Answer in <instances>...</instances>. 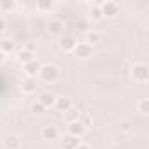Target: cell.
Here are the masks:
<instances>
[{"mask_svg":"<svg viewBox=\"0 0 149 149\" xmlns=\"http://www.w3.org/2000/svg\"><path fill=\"white\" fill-rule=\"evenodd\" d=\"M61 144H63V149H76L81 142L77 137H74V135H65L61 139Z\"/></svg>","mask_w":149,"mask_h":149,"instance_id":"30bf717a","label":"cell"},{"mask_svg":"<svg viewBox=\"0 0 149 149\" xmlns=\"http://www.w3.org/2000/svg\"><path fill=\"white\" fill-rule=\"evenodd\" d=\"M4 28H6V21H4L2 18H0V33L4 32Z\"/></svg>","mask_w":149,"mask_h":149,"instance_id":"484cf974","label":"cell"},{"mask_svg":"<svg viewBox=\"0 0 149 149\" xmlns=\"http://www.w3.org/2000/svg\"><path fill=\"white\" fill-rule=\"evenodd\" d=\"M132 76H133L135 81H139V83H146V81H147V76H149L147 65H146V63H135L133 68H132Z\"/></svg>","mask_w":149,"mask_h":149,"instance_id":"7a4b0ae2","label":"cell"},{"mask_svg":"<svg viewBox=\"0 0 149 149\" xmlns=\"http://www.w3.org/2000/svg\"><path fill=\"white\" fill-rule=\"evenodd\" d=\"M0 51H2L4 54H9L14 51V42L9 40V39H4L2 42H0Z\"/></svg>","mask_w":149,"mask_h":149,"instance_id":"2e32d148","label":"cell"},{"mask_svg":"<svg viewBox=\"0 0 149 149\" xmlns=\"http://www.w3.org/2000/svg\"><path fill=\"white\" fill-rule=\"evenodd\" d=\"M100 39H102V35H100L98 32H93V30H90V32H86V44H90V46H93V44H97V42H100Z\"/></svg>","mask_w":149,"mask_h":149,"instance_id":"9a60e30c","label":"cell"},{"mask_svg":"<svg viewBox=\"0 0 149 149\" xmlns=\"http://www.w3.org/2000/svg\"><path fill=\"white\" fill-rule=\"evenodd\" d=\"M44 111H46V109H44L39 102H35V104L32 105V112H33V114H39V116H40V114H44Z\"/></svg>","mask_w":149,"mask_h":149,"instance_id":"603a6c76","label":"cell"},{"mask_svg":"<svg viewBox=\"0 0 149 149\" xmlns=\"http://www.w3.org/2000/svg\"><path fill=\"white\" fill-rule=\"evenodd\" d=\"M119 130H121L123 133H130V132L133 130L132 121H130V119H121V121H119Z\"/></svg>","mask_w":149,"mask_h":149,"instance_id":"ffe728a7","label":"cell"},{"mask_svg":"<svg viewBox=\"0 0 149 149\" xmlns=\"http://www.w3.org/2000/svg\"><path fill=\"white\" fill-rule=\"evenodd\" d=\"M44 109H47V107H54V102H56V95H53L51 91H44V93H40L39 95V100H37Z\"/></svg>","mask_w":149,"mask_h":149,"instance_id":"5b68a950","label":"cell"},{"mask_svg":"<svg viewBox=\"0 0 149 149\" xmlns=\"http://www.w3.org/2000/svg\"><path fill=\"white\" fill-rule=\"evenodd\" d=\"M137 107H139V112L140 114H147V100H140L137 104Z\"/></svg>","mask_w":149,"mask_h":149,"instance_id":"cb8c5ba5","label":"cell"},{"mask_svg":"<svg viewBox=\"0 0 149 149\" xmlns=\"http://www.w3.org/2000/svg\"><path fill=\"white\" fill-rule=\"evenodd\" d=\"M39 11H49L51 7H53V4L51 2H37V6H35Z\"/></svg>","mask_w":149,"mask_h":149,"instance_id":"7402d4cb","label":"cell"},{"mask_svg":"<svg viewBox=\"0 0 149 149\" xmlns=\"http://www.w3.org/2000/svg\"><path fill=\"white\" fill-rule=\"evenodd\" d=\"M4 146H6V149H19V147H21V140H19L18 135L13 133V135H7V137H6Z\"/></svg>","mask_w":149,"mask_h":149,"instance_id":"9c48e42d","label":"cell"},{"mask_svg":"<svg viewBox=\"0 0 149 149\" xmlns=\"http://www.w3.org/2000/svg\"><path fill=\"white\" fill-rule=\"evenodd\" d=\"M76 40H74L72 37H63L61 39V42H60V46H61V49L63 51H74V47H76Z\"/></svg>","mask_w":149,"mask_h":149,"instance_id":"5bb4252c","label":"cell"},{"mask_svg":"<svg viewBox=\"0 0 149 149\" xmlns=\"http://www.w3.org/2000/svg\"><path fill=\"white\" fill-rule=\"evenodd\" d=\"M84 126H83V123L77 119V121H72V123H68V135H74V137H81L83 133H84Z\"/></svg>","mask_w":149,"mask_h":149,"instance_id":"52a82bcc","label":"cell"},{"mask_svg":"<svg viewBox=\"0 0 149 149\" xmlns=\"http://www.w3.org/2000/svg\"><path fill=\"white\" fill-rule=\"evenodd\" d=\"M58 76H60V72H58V67L54 65H42V68L39 70V79L44 83H54Z\"/></svg>","mask_w":149,"mask_h":149,"instance_id":"6da1fadb","label":"cell"},{"mask_svg":"<svg viewBox=\"0 0 149 149\" xmlns=\"http://www.w3.org/2000/svg\"><path fill=\"white\" fill-rule=\"evenodd\" d=\"M76 26H77V30H81V32H88V23H86L84 19H79V21L76 23Z\"/></svg>","mask_w":149,"mask_h":149,"instance_id":"d4e9b609","label":"cell"},{"mask_svg":"<svg viewBox=\"0 0 149 149\" xmlns=\"http://www.w3.org/2000/svg\"><path fill=\"white\" fill-rule=\"evenodd\" d=\"M100 11H102V16L105 18H114L118 13H119V6L116 2H104L100 6Z\"/></svg>","mask_w":149,"mask_h":149,"instance_id":"3957f363","label":"cell"},{"mask_svg":"<svg viewBox=\"0 0 149 149\" xmlns=\"http://www.w3.org/2000/svg\"><path fill=\"white\" fill-rule=\"evenodd\" d=\"M54 107H56L58 111H61V112H67V111L72 107V104H70V100H68V98H65V97H61V98H58V97H56Z\"/></svg>","mask_w":149,"mask_h":149,"instance_id":"7c38bea8","label":"cell"},{"mask_svg":"<svg viewBox=\"0 0 149 149\" xmlns=\"http://www.w3.org/2000/svg\"><path fill=\"white\" fill-rule=\"evenodd\" d=\"M65 118H67V121H68V123L77 121V119H79V111H77V109H74V107H70V109L65 112Z\"/></svg>","mask_w":149,"mask_h":149,"instance_id":"ac0fdd59","label":"cell"},{"mask_svg":"<svg viewBox=\"0 0 149 149\" xmlns=\"http://www.w3.org/2000/svg\"><path fill=\"white\" fill-rule=\"evenodd\" d=\"M42 139H46V140H56L58 137H60V132H58V128L56 126H44L42 128Z\"/></svg>","mask_w":149,"mask_h":149,"instance_id":"ba28073f","label":"cell"},{"mask_svg":"<svg viewBox=\"0 0 149 149\" xmlns=\"http://www.w3.org/2000/svg\"><path fill=\"white\" fill-rule=\"evenodd\" d=\"M35 90H37V81L33 77H26L23 81V91L25 93H33Z\"/></svg>","mask_w":149,"mask_h":149,"instance_id":"4fadbf2b","label":"cell"},{"mask_svg":"<svg viewBox=\"0 0 149 149\" xmlns=\"http://www.w3.org/2000/svg\"><path fill=\"white\" fill-rule=\"evenodd\" d=\"M40 68H42V63H40L39 60H35V58L25 65V72H26V76H28V77H33V76H37Z\"/></svg>","mask_w":149,"mask_h":149,"instance_id":"8992f818","label":"cell"},{"mask_svg":"<svg viewBox=\"0 0 149 149\" xmlns=\"http://www.w3.org/2000/svg\"><path fill=\"white\" fill-rule=\"evenodd\" d=\"M16 7V2H7V0H4V2H0V9L2 11H11V9H14Z\"/></svg>","mask_w":149,"mask_h":149,"instance_id":"44dd1931","label":"cell"},{"mask_svg":"<svg viewBox=\"0 0 149 149\" xmlns=\"http://www.w3.org/2000/svg\"><path fill=\"white\" fill-rule=\"evenodd\" d=\"M4 61H6V54L0 51V63H4Z\"/></svg>","mask_w":149,"mask_h":149,"instance_id":"83f0119b","label":"cell"},{"mask_svg":"<svg viewBox=\"0 0 149 149\" xmlns=\"http://www.w3.org/2000/svg\"><path fill=\"white\" fill-rule=\"evenodd\" d=\"M104 16H102V11H100V6H93L91 9H90V19H93V21H98V19H102Z\"/></svg>","mask_w":149,"mask_h":149,"instance_id":"d6986e66","label":"cell"},{"mask_svg":"<svg viewBox=\"0 0 149 149\" xmlns=\"http://www.w3.org/2000/svg\"><path fill=\"white\" fill-rule=\"evenodd\" d=\"M47 30H49V33L58 35V33L63 32V23H61L60 19H51V21L47 23Z\"/></svg>","mask_w":149,"mask_h":149,"instance_id":"8fae6325","label":"cell"},{"mask_svg":"<svg viewBox=\"0 0 149 149\" xmlns=\"http://www.w3.org/2000/svg\"><path fill=\"white\" fill-rule=\"evenodd\" d=\"M18 60H19L23 65H26L28 61H32V60H33V53H28V51H25V49H23V51H19V53H18Z\"/></svg>","mask_w":149,"mask_h":149,"instance_id":"e0dca14e","label":"cell"},{"mask_svg":"<svg viewBox=\"0 0 149 149\" xmlns=\"http://www.w3.org/2000/svg\"><path fill=\"white\" fill-rule=\"evenodd\" d=\"M91 53H93V49L86 42H77L76 47H74V54L77 58H88V56H91Z\"/></svg>","mask_w":149,"mask_h":149,"instance_id":"277c9868","label":"cell"},{"mask_svg":"<svg viewBox=\"0 0 149 149\" xmlns=\"http://www.w3.org/2000/svg\"><path fill=\"white\" fill-rule=\"evenodd\" d=\"M76 149H91V147H90V146H86V144H79Z\"/></svg>","mask_w":149,"mask_h":149,"instance_id":"4316f807","label":"cell"}]
</instances>
